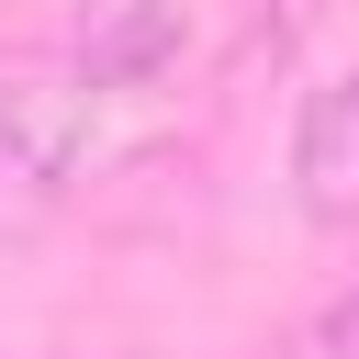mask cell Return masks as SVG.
<instances>
[{"label":"cell","instance_id":"cell-1","mask_svg":"<svg viewBox=\"0 0 359 359\" xmlns=\"http://www.w3.org/2000/svg\"><path fill=\"white\" fill-rule=\"evenodd\" d=\"M90 135V79L45 56H0V213H34L67 191Z\"/></svg>","mask_w":359,"mask_h":359},{"label":"cell","instance_id":"cell-2","mask_svg":"<svg viewBox=\"0 0 359 359\" xmlns=\"http://www.w3.org/2000/svg\"><path fill=\"white\" fill-rule=\"evenodd\" d=\"M180 56H191V0H90L67 67L90 90H157Z\"/></svg>","mask_w":359,"mask_h":359},{"label":"cell","instance_id":"cell-3","mask_svg":"<svg viewBox=\"0 0 359 359\" xmlns=\"http://www.w3.org/2000/svg\"><path fill=\"white\" fill-rule=\"evenodd\" d=\"M292 202L325 236H359V67L325 79L292 123Z\"/></svg>","mask_w":359,"mask_h":359},{"label":"cell","instance_id":"cell-4","mask_svg":"<svg viewBox=\"0 0 359 359\" xmlns=\"http://www.w3.org/2000/svg\"><path fill=\"white\" fill-rule=\"evenodd\" d=\"M280 359H359V280H348V292H325V303L280 337Z\"/></svg>","mask_w":359,"mask_h":359},{"label":"cell","instance_id":"cell-5","mask_svg":"<svg viewBox=\"0 0 359 359\" xmlns=\"http://www.w3.org/2000/svg\"><path fill=\"white\" fill-rule=\"evenodd\" d=\"M258 11H280V22H303V11H325V0H258Z\"/></svg>","mask_w":359,"mask_h":359}]
</instances>
